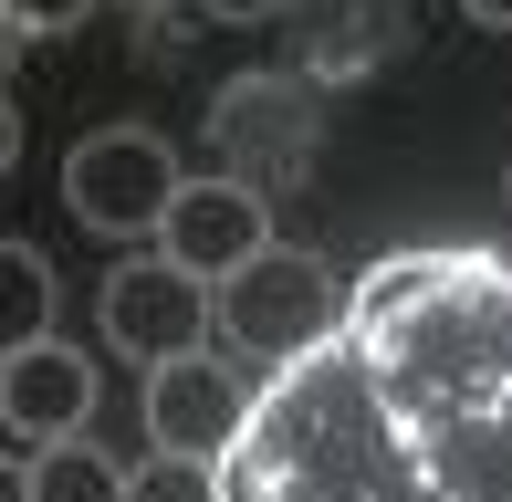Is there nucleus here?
<instances>
[{"label":"nucleus","instance_id":"nucleus-1","mask_svg":"<svg viewBox=\"0 0 512 502\" xmlns=\"http://www.w3.org/2000/svg\"><path fill=\"white\" fill-rule=\"evenodd\" d=\"M178 189H189V168H178V147L147 136V126H95L63 157V210H74L84 231H105V241H157L168 210H178Z\"/></svg>","mask_w":512,"mask_h":502},{"label":"nucleus","instance_id":"nucleus-2","mask_svg":"<svg viewBox=\"0 0 512 502\" xmlns=\"http://www.w3.org/2000/svg\"><path fill=\"white\" fill-rule=\"evenodd\" d=\"M209 314H220V283H199V272L168 262V251H126V262L105 272V293H95V335H105V356H126V367L199 356Z\"/></svg>","mask_w":512,"mask_h":502},{"label":"nucleus","instance_id":"nucleus-3","mask_svg":"<svg viewBox=\"0 0 512 502\" xmlns=\"http://www.w3.org/2000/svg\"><path fill=\"white\" fill-rule=\"evenodd\" d=\"M220 325L241 335L251 356H304L324 325H335V272L314 262V251H293V241H272V251H251L241 272L220 283Z\"/></svg>","mask_w":512,"mask_h":502},{"label":"nucleus","instance_id":"nucleus-4","mask_svg":"<svg viewBox=\"0 0 512 502\" xmlns=\"http://www.w3.org/2000/svg\"><path fill=\"white\" fill-rule=\"evenodd\" d=\"M136 419H147V450H178V461H230V450H241V429H251V398H241V377L199 346V356L147 367Z\"/></svg>","mask_w":512,"mask_h":502},{"label":"nucleus","instance_id":"nucleus-5","mask_svg":"<svg viewBox=\"0 0 512 502\" xmlns=\"http://www.w3.org/2000/svg\"><path fill=\"white\" fill-rule=\"evenodd\" d=\"M84 419H95V356L84 346L42 335V346L0 356V429H11V450H63V440H84Z\"/></svg>","mask_w":512,"mask_h":502},{"label":"nucleus","instance_id":"nucleus-6","mask_svg":"<svg viewBox=\"0 0 512 502\" xmlns=\"http://www.w3.org/2000/svg\"><path fill=\"white\" fill-rule=\"evenodd\" d=\"M157 251L168 262H189L199 283H230V272L251 262V251H272V210L251 178H189L168 210V231H157Z\"/></svg>","mask_w":512,"mask_h":502},{"label":"nucleus","instance_id":"nucleus-7","mask_svg":"<svg viewBox=\"0 0 512 502\" xmlns=\"http://www.w3.org/2000/svg\"><path fill=\"white\" fill-rule=\"evenodd\" d=\"M11 502H126V461H105L95 440H63V450H32Z\"/></svg>","mask_w":512,"mask_h":502},{"label":"nucleus","instance_id":"nucleus-8","mask_svg":"<svg viewBox=\"0 0 512 502\" xmlns=\"http://www.w3.org/2000/svg\"><path fill=\"white\" fill-rule=\"evenodd\" d=\"M0 335H11V346H42V335H53V262H42L32 241L0 251Z\"/></svg>","mask_w":512,"mask_h":502},{"label":"nucleus","instance_id":"nucleus-9","mask_svg":"<svg viewBox=\"0 0 512 502\" xmlns=\"http://www.w3.org/2000/svg\"><path fill=\"white\" fill-rule=\"evenodd\" d=\"M126 502H220V461H178V450H147L126 471Z\"/></svg>","mask_w":512,"mask_h":502},{"label":"nucleus","instance_id":"nucleus-10","mask_svg":"<svg viewBox=\"0 0 512 502\" xmlns=\"http://www.w3.org/2000/svg\"><path fill=\"white\" fill-rule=\"evenodd\" d=\"M84 11H95V0H0V21H11V42H53V32H74Z\"/></svg>","mask_w":512,"mask_h":502},{"label":"nucleus","instance_id":"nucleus-11","mask_svg":"<svg viewBox=\"0 0 512 502\" xmlns=\"http://www.w3.org/2000/svg\"><path fill=\"white\" fill-rule=\"evenodd\" d=\"M199 11H220V21H272L283 0H199Z\"/></svg>","mask_w":512,"mask_h":502},{"label":"nucleus","instance_id":"nucleus-12","mask_svg":"<svg viewBox=\"0 0 512 502\" xmlns=\"http://www.w3.org/2000/svg\"><path fill=\"white\" fill-rule=\"evenodd\" d=\"M460 11H471L481 32H512V0H460Z\"/></svg>","mask_w":512,"mask_h":502}]
</instances>
